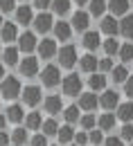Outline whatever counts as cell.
<instances>
[{
  "label": "cell",
  "mask_w": 133,
  "mask_h": 146,
  "mask_svg": "<svg viewBox=\"0 0 133 146\" xmlns=\"http://www.w3.org/2000/svg\"><path fill=\"white\" fill-rule=\"evenodd\" d=\"M75 142H77V146L88 144V133H86V130H81V133H75Z\"/></svg>",
  "instance_id": "cell-41"
},
{
  "label": "cell",
  "mask_w": 133,
  "mask_h": 146,
  "mask_svg": "<svg viewBox=\"0 0 133 146\" xmlns=\"http://www.w3.org/2000/svg\"><path fill=\"white\" fill-rule=\"evenodd\" d=\"M72 2H77V5L81 7V5H86V2H90V0H72Z\"/></svg>",
  "instance_id": "cell-50"
},
{
  "label": "cell",
  "mask_w": 133,
  "mask_h": 146,
  "mask_svg": "<svg viewBox=\"0 0 133 146\" xmlns=\"http://www.w3.org/2000/svg\"><path fill=\"white\" fill-rule=\"evenodd\" d=\"M88 23H90V16H88L86 11H77L75 16H72L70 27H75L77 32H86V29H88Z\"/></svg>",
  "instance_id": "cell-15"
},
{
  "label": "cell",
  "mask_w": 133,
  "mask_h": 146,
  "mask_svg": "<svg viewBox=\"0 0 133 146\" xmlns=\"http://www.w3.org/2000/svg\"><path fill=\"white\" fill-rule=\"evenodd\" d=\"M97 65H99V61H97V56H93V54H86V56L79 58V70H81V72L93 74L97 70Z\"/></svg>",
  "instance_id": "cell-14"
},
{
  "label": "cell",
  "mask_w": 133,
  "mask_h": 146,
  "mask_svg": "<svg viewBox=\"0 0 133 146\" xmlns=\"http://www.w3.org/2000/svg\"><path fill=\"white\" fill-rule=\"evenodd\" d=\"M57 137H59V142H61V144L72 142V139H75V130H72V126H70V124L61 126V128H59V133H57Z\"/></svg>",
  "instance_id": "cell-28"
},
{
  "label": "cell",
  "mask_w": 133,
  "mask_h": 146,
  "mask_svg": "<svg viewBox=\"0 0 133 146\" xmlns=\"http://www.w3.org/2000/svg\"><path fill=\"white\" fill-rule=\"evenodd\" d=\"M18 38V29L14 23H2L0 27V40H7V43H14Z\"/></svg>",
  "instance_id": "cell-13"
},
{
  "label": "cell",
  "mask_w": 133,
  "mask_h": 146,
  "mask_svg": "<svg viewBox=\"0 0 133 146\" xmlns=\"http://www.w3.org/2000/svg\"><path fill=\"white\" fill-rule=\"evenodd\" d=\"M41 124H43L41 112H29V115H25V128H27V130H41Z\"/></svg>",
  "instance_id": "cell-24"
},
{
  "label": "cell",
  "mask_w": 133,
  "mask_h": 146,
  "mask_svg": "<svg viewBox=\"0 0 133 146\" xmlns=\"http://www.w3.org/2000/svg\"><path fill=\"white\" fill-rule=\"evenodd\" d=\"M59 146H61V144H59Z\"/></svg>",
  "instance_id": "cell-56"
},
{
  "label": "cell",
  "mask_w": 133,
  "mask_h": 146,
  "mask_svg": "<svg viewBox=\"0 0 133 146\" xmlns=\"http://www.w3.org/2000/svg\"><path fill=\"white\" fill-rule=\"evenodd\" d=\"M111 79H113L115 83H124V81L129 79V70H126V65H115L113 70H111Z\"/></svg>",
  "instance_id": "cell-27"
},
{
  "label": "cell",
  "mask_w": 133,
  "mask_h": 146,
  "mask_svg": "<svg viewBox=\"0 0 133 146\" xmlns=\"http://www.w3.org/2000/svg\"><path fill=\"white\" fill-rule=\"evenodd\" d=\"M20 61V50L18 47H7L5 52H2V65L7 63V65H16Z\"/></svg>",
  "instance_id": "cell-23"
},
{
  "label": "cell",
  "mask_w": 133,
  "mask_h": 146,
  "mask_svg": "<svg viewBox=\"0 0 133 146\" xmlns=\"http://www.w3.org/2000/svg\"><path fill=\"white\" fill-rule=\"evenodd\" d=\"M70 146H77V144H70Z\"/></svg>",
  "instance_id": "cell-54"
},
{
  "label": "cell",
  "mask_w": 133,
  "mask_h": 146,
  "mask_svg": "<svg viewBox=\"0 0 133 146\" xmlns=\"http://www.w3.org/2000/svg\"><path fill=\"white\" fill-rule=\"evenodd\" d=\"M115 119H117L115 115H111V112H104V115L99 117V121H97V124H99V130H102V133L113 130V128H115Z\"/></svg>",
  "instance_id": "cell-26"
},
{
  "label": "cell",
  "mask_w": 133,
  "mask_h": 146,
  "mask_svg": "<svg viewBox=\"0 0 133 146\" xmlns=\"http://www.w3.org/2000/svg\"><path fill=\"white\" fill-rule=\"evenodd\" d=\"M97 68H99V70H102V74H104V72H111L115 65H113V61L106 56V58H99V65H97Z\"/></svg>",
  "instance_id": "cell-40"
},
{
  "label": "cell",
  "mask_w": 133,
  "mask_h": 146,
  "mask_svg": "<svg viewBox=\"0 0 133 146\" xmlns=\"http://www.w3.org/2000/svg\"><path fill=\"white\" fill-rule=\"evenodd\" d=\"M99 45H102V40H99V34H97V32H86V34H84V47H86V50L93 52Z\"/></svg>",
  "instance_id": "cell-25"
},
{
  "label": "cell",
  "mask_w": 133,
  "mask_h": 146,
  "mask_svg": "<svg viewBox=\"0 0 133 146\" xmlns=\"http://www.w3.org/2000/svg\"><path fill=\"white\" fill-rule=\"evenodd\" d=\"M104 146H124V142L120 137H108V139H104Z\"/></svg>",
  "instance_id": "cell-45"
},
{
  "label": "cell",
  "mask_w": 133,
  "mask_h": 146,
  "mask_svg": "<svg viewBox=\"0 0 133 146\" xmlns=\"http://www.w3.org/2000/svg\"><path fill=\"white\" fill-rule=\"evenodd\" d=\"M106 11V0H90V14L93 16H104Z\"/></svg>",
  "instance_id": "cell-35"
},
{
  "label": "cell",
  "mask_w": 133,
  "mask_h": 146,
  "mask_svg": "<svg viewBox=\"0 0 133 146\" xmlns=\"http://www.w3.org/2000/svg\"><path fill=\"white\" fill-rule=\"evenodd\" d=\"M88 142H93L95 146H99L104 142V135H102V130H88Z\"/></svg>",
  "instance_id": "cell-39"
},
{
  "label": "cell",
  "mask_w": 133,
  "mask_h": 146,
  "mask_svg": "<svg viewBox=\"0 0 133 146\" xmlns=\"http://www.w3.org/2000/svg\"><path fill=\"white\" fill-rule=\"evenodd\" d=\"M20 90H23V86H20V81L16 76H7V79L0 81V97L7 99V101L20 97Z\"/></svg>",
  "instance_id": "cell-1"
},
{
  "label": "cell",
  "mask_w": 133,
  "mask_h": 146,
  "mask_svg": "<svg viewBox=\"0 0 133 146\" xmlns=\"http://www.w3.org/2000/svg\"><path fill=\"white\" fill-rule=\"evenodd\" d=\"M20 99L25 106H38L41 104V88L38 86H25L20 90Z\"/></svg>",
  "instance_id": "cell-5"
},
{
  "label": "cell",
  "mask_w": 133,
  "mask_h": 146,
  "mask_svg": "<svg viewBox=\"0 0 133 146\" xmlns=\"http://www.w3.org/2000/svg\"><path fill=\"white\" fill-rule=\"evenodd\" d=\"M70 2L72 0H52V9H54V14H59V16H65L68 11H70Z\"/></svg>",
  "instance_id": "cell-31"
},
{
  "label": "cell",
  "mask_w": 133,
  "mask_h": 146,
  "mask_svg": "<svg viewBox=\"0 0 133 146\" xmlns=\"http://www.w3.org/2000/svg\"><path fill=\"white\" fill-rule=\"evenodd\" d=\"M16 20H18V25H29V23L34 20L32 7H27V5H20L18 9H16Z\"/></svg>",
  "instance_id": "cell-20"
},
{
  "label": "cell",
  "mask_w": 133,
  "mask_h": 146,
  "mask_svg": "<svg viewBox=\"0 0 133 146\" xmlns=\"http://www.w3.org/2000/svg\"><path fill=\"white\" fill-rule=\"evenodd\" d=\"M50 5H52V0H34V7H38L41 11H43V9H47Z\"/></svg>",
  "instance_id": "cell-46"
},
{
  "label": "cell",
  "mask_w": 133,
  "mask_h": 146,
  "mask_svg": "<svg viewBox=\"0 0 133 146\" xmlns=\"http://www.w3.org/2000/svg\"><path fill=\"white\" fill-rule=\"evenodd\" d=\"M88 86H90V90L93 92H104V88H106V76L99 72V74H90V79H88Z\"/></svg>",
  "instance_id": "cell-22"
},
{
  "label": "cell",
  "mask_w": 133,
  "mask_h": 146,
  "mask_svg": "<svg viewBox=\"0 0 133 146\" xmlns=\"http://www.w3.org/2000/svg\"><path fill=\"white\" fill-rule=\"evenodd\" d=\"M0 27H2V11H0Z\"/></svg>",
  "instance_id": "cell-51"
},
{
  "label": "cell",
  "mask_w": 133,
  "mask_h": 146,
  "mask_svg": "<svg viewBox=\"0 0 133 146\" xmlns=\"http://www.w3.org/2000/svg\"><path fill=\"white\" fill-rule=\"evenodd\" d=\"M120 139L122 142H133V126L131 124H124L120 130Z\"/></svg>",
  "instance_id": "cell-38"
},
{
  "label": "cell",
  "mask_w": 133,
  "mask_h": 146,
  "mask_svg": "<svg viewBox=\"0 0 133 146\" xmlns=\"http://www.w3.org/2000/svg\"><path fill=\"white\" fill-rule=\"evenodd\" d=\"M102 32L108 34V36H115L120 32V23L115 20V16H104L102 18Z\"/></svg>",
  "instance_id": "cell-17"
},
{
  "label": "cell",
  "mask_w": 133,
  "mask_h": 146,
  "mask_svg": "<svg viewBox=\"0 0 133 146\" xmlns=\"http://www.w3.org/2000/svg\"><path fill=\"white\" fill-rule=\"evenodd\" d=\"M32 146H47V137L41 133V135H34L32 137Z\"/></svg>",
  "instance_id": "cell-43"
},
{
  "label": "cell",
  "mask_w": 133,
  "mask_h": 146,
  "mask_svg": "<svg viewBox=\"0 0 133 146\" xmlns=\"http://www.w3.org/2000/svg\"><path fill=\"white\" fill-rule=\"evenodd\" d=\"M5 124H7V117H5V115H2V112H0V130H2V128H5Z\"/></svg>",
  "instance_id": "cell-48"
},
{
  "label": "cell",
  "mask_w": 133,
  "mask_h": 146,
  "mask_svg": "<svg viewBox=\"0 0 133 146\" xmlns=\"http://www.w3.org/2000/svg\"><path fill=\"white\" fill-rule=\"evenodd\" d=\"M32 23H34V29H36L38 34H45V32H50V29L54 27V20H52V16H50L47 11H41Z\"/></svg>",
  "instance_id": "cell-6"
},
{
  "label": "cell",
  "mask_w": 133,
  "mask_h": 146,
  "mask_svg": "<svg viewBox=\"0 0 133 146\" xmlns=\"http://www.w3.org/2000/svg\"><path fill=\"white\" fill-rule=\"evenodd\" d=\"M57 56H59V63H61V68H68V70H70V68L75 65L77 61H79V58H77L75 45H65V47H61V50L57 52Z\"/></svg>",
  "instance_id": "cell-3"
},
{
  "label": "cell",
  "mask_w": 133,
  "mask_h": 146,
  "mask_svg": "<svg viewBox=\"0 0 133 146\" xmlns=\"http://www.w3.org/2000/svg\"><path fill=\"white\" fill-rule=\"evenodd\" d=\"M20 2H27V0H20Z\"/></svg>",
  "instance_id": "cell-52"
},
{
  "label": "cell",
  "mask_w": 133,
  "mask_h": 146,
  "mask_svg": "<svg viewBox=\"0 0 133 146\" xmlns=\"http://www.w3.org/2000/svg\"><path fill=\"white\" fill-rule=\"evenodd\" d=\"M5 79V65H2V61H0V81Z\"/></svg>",
  "instance_id": "cell-49"
},
{
  "label": "cell",
  "mask_w": 133,
  "mask_h": 146,
  "mask_svg": "<svg viewBox=\"0 0 133 146\" xmlns=\"http://www.w3.org/2000/svg\"><path fill=\"white\" fill-rule=\"evenodd\" d=\"M63 94H68V97H77V94H81V79H79V74H68L65 79H63Z\"/></svg>",
  "instance_id": "cell-4"
},
{
  "label": "cell",
  "mask_w": 133,
  "mask_h": 146,
  "mask_svg": "<svg viewBox=\"0 0 133 146\" xmlns=\"http://www.w3.org/2000/svg\"><path fill=\"white\" fill-rule=\"evenodd\" d=\"M97 94L95 92H81L79 94V108L81 110H86V112H90V110H95L97 108Z\"/></svg>",
  "instance_id": "cell-10"
},
{
  "label": "cell",
  "mask_w": 133,
  "mask_h": 146,
  "mask_svg": "<svg viewBox=\"0 0 133 146\" xmlns=\"http://www.w3.org/2000/svg\"><path fill=\"white\" fill-rule=\"evenodd\" d=\"M18 50L20 52H34L36 50V36L32 34V32H25V34H20L18 36Z\"/></svg>",
  "instance_id": "cell-8"
},
{
  "label": "cell",
  "mask_w": 133,
  "mask_h": 146,
  "mask_svg": "<svg viewBox=\"0 0 133 146\" xmlns=\"http://www.w3.org/2000/svg\"><path fill=\"white\" fill-rule=\"evenodd\" d=\"M7 144H9V135L0 130V146H7Z\"/></svg>",
  "instance_id": "cell-47"
},
{
  "label": "cell",
  "mask_w": 133,
  "mask_h": 146,
  "mask_svg": "<svg viewBox=\"0 0 133 146\" xmlns=\"http://www.w3.org/2000/svg\"><path fill=\"white\" fill-rule=\"evenodd\" d=\"M79 124L88 133V130H93V128L97 126V119H95V115H84V117H79Z\"/></svg>",
  "instance_id": "cell-36"
},
{
  "label": "cell",
  "mask_w": 133,
  "mask_h": 146,
  "mask_svg": "<svg viewBox=\"0 0 133 146\" xmlns=\"http://www.w3.org/2000/svg\"><path fill=\"white\" fill-rule=\"evenodd\" d=\"M63 119H65L68 124L79 121V106H68V108L63 110Z\"/></svg>",
  "instance_id": "cell-33"
},
{
  "label": "cell",
  "mask_w": 133,
  "mask_h": 146,
  "mask_svg": "<svg viewBox=\"0 0 133 146\" xmlns=\"http://www.w3.org/2000/svg\"><path fill=\"white\" fill-rule=\"evenodd\" d=\"M129 0H108L106 2V7L113 11V16H124L126 11H129Z\"/></svg>",
  "instance_id": "cell-18"
},
{
  "label": "cell",
  "mask_w": 133,
  "mask_h": 146,
  "mask_svg": "<svg viewBox=\"0 0 133 146\" xmlns=\"http://www.w3.org/2000/svg\"><path fill=\"white\" fill-rule=\"evenodd\" d=\"M129 2H131V5H133V0H129Z\"/></svg>",
  "instance_id": "cell-53"
},
{
  "label": "cell",
  "mask_w": 133,
  "mask_h": 146,
  "mask_svg": "<svg viewBox=\"0 0 133 146\" xmlns=\"http://www.w3.org/2000/svg\"><path fill=\"white\" fill-rule=\"evenodd\" d=\"M36 50H38V54L43 56V58H52V56L57 54V43H54L52 38H43V40L36 45Z\"/></svg>",
  "instance_id": "cell-11"
},
{
  "label": "cell",
  "mask_w": 133,
  "mask_h": 146,
  "mask_svg": "<svg viewBox=\"0 0 133 146\" xmlns=\"http://www.w3.org/2000/svg\"><path fill=\"white\" fill-rule=\"evenodd\" d=\"M16 9V0H0V11H11Z\"/></svg>",
  "instance_id": "cell-42"
},
{
  "label": "cell",
  "mask_w": 133,
  "mask_h": 146,
  "mask_svg": "<svg viewBox=\"0 0 133 146\" xmlns=\"http://www.w3.org/2000/svg\"><path fill=\"white\" fill-rule=\"evenodd\" d=\"M54 36L59 38V40H68L70 38V34H72V27H70V23H63V20H59V23H54Z\"/></svg>",
  "instance_id": "cell-19"
},
{
  "label": "cell",
  "mask_w": 133,
  "mask_h": 146,
  "mask_svg": "<svg viewBox=\"0 0 133 146\" xmlns=\"http://www.w3.org/2000/svg\"><path fill=\"white\" fill-rule=\"evenodd\" d=\"M115 117H117V119H122L124 124H131V119H133V104H131V101H129V104H120Z\"/></svg>",
  "instance_id": "cell-21"
},
{
  "label": "cell",
  "mask_w": 133,
  "mask_h": 146,
  "mask_svg": "<svg viewBox=\"0 0 133 146\" xmlns=\"http://www.w3.org/2000/svg\"><path fill=\"white\" fill-rule=\"evenodd\" d=\"M124 92H126V97L133 99V76H129V79L124 81Z\"/></svg>",
  "instance_id": "cell-44"
},
{
  "label": "cell",
  "mask_w": 133,
  "mask_h": 146,
  "mask_svg": "<svg viewBox=\"0 0 133 146\" xmlns=\"http://www.w3.org/2000/svg\"><path fill=\"white\" fill-rule=\"evenodd\" d=\"M41 81L45 88H57L61 83V72H59L57 65H45L43 72H41Z\"/></svg>",
  "instance_id": "cell-2"
},
{
  "label": "cell",
  "mask_w": 133,
  "mask_h": 146,
  "mask_svg": "<svg viewBox=\"0 0 133 146\" xmlns=\"http://www.w3.org/2000/svg\"><path fill=\"white\" fill-rule=\"evenodd\" d=\"M41 130H43V135H45V137L57 135V133H59V124L54 121V119H45V121L41 124Z\"/></svg>",
  "instance_id": "cell-32"
},
{
  "label": "cell",
  "mask_w": 133,
  "mask_h": 146,
  "mask_svg": "<svg viewBox=\"0 0 133 146\" xmlns=\"http://www.w3.org/2000/svg\"><path fill=\"white\" fill-rule=\"evenodd\" d=\"M9 142L16 144V146H25V142H27V133H25V128H16V130H11Z\"/></svg>",
  "instance_id": "cell-30"
},
{
  "label": "cell",
  "mask_w": 133,
  "mask_h": 146,
  "mask_svg": "<svg viewBox=\"0 0 133 146\" xmlns=\"http://www.w3.org/2000/svg\"><path fill=\"white\" fill-rule=\"evenodd\" d=\"M18 70H20L23 76H36L38 74V61L34 56H25V58L18 63Z\"/></svg>",
  "instance_id": "cell-7"
},
{
  "label": "cell",
  "mask_w": 133,
  "mask_h": 146,
  "mask_svg": "<svg viewBox=\"0 0 133 146\" xmlns=\"http://www.w3.org/2000/svg\"><path fill=\"white\" fill-rule=\"evenodd\" d=\"M120 58L124 61V63H129V61H133V43H124V45H120Z\"/></svg>",
  "instance_id": "cell-34"
},
{
  "label": "cell",
  "mask_w": 133,
  "mask_h": 146,
  "mask_svg": "<svg viewBox=\"0 0 133 146\" xmlns=\"http://www.w3.org/2000/svg\"><path fill=\"white\" fill-rule=\"evenodd\" d=\"M102 47H104V52H106L108 56H113L115 52H120V43H117L113 36L108 38V40H104V45H102Z\"/></svg>",
  "instance_id": "cell-37"
},
{
  "label": "cell",
  "mask_w": 133,
  "mask_h": 146,
  "mask_svg": "<svg viewBox=\"0 0 133 146\" xmlns=\"http://www.w3.org/2000/svg\"><path fill=\"white\" fill-rule=\"evenodd\" d=\"M120 34L126 38H133V16H124L120 23Z\"/></svg>",
  "instance_id": "cell-29"
},
{
  "label": "cell",
  "mask_w": 133,
  "mask_h": 146,
  "mask_svg": "<svg viewBox=\"0 0 133 146\" xmlns=\"http://www.w3.org/2000/svg\"><path fill=\"white\" fill-rule=\"evenodd\" d=\"M5 117H7V121H11V124H20V121L25 119V110H23V106H18V104H11V106L7 108V112H5Z\"/></svg>",
  "instance_id": "cell-12"
},
{
  "label": "cell",
  "mask_w": 133,
  "mask_h": 146,
  "mask_svg": "<svg viewBox=\"0 0 133 146\" xmlns=\"http://www.w3.org/2000/svg\"><path fill=\"white\" fill-rule=\"evenodd\" d=\"M99 104H102L106 110H113V108L120 106V94H117L115 90H104L102 97H99Z\"/></svg>",
  "instance_id": "cell-9"
},
{
  "label": "cell",
  "mask_w": 133,
  "mask_h": 146,
  "mask_svg": "<svg viewBox=\"0 0 133 146\" xmlns=\"http://www.w3.org/2000/svg\"><path fill=\"white\" fill-rule=\"evenodd\" d=\"M131 146H133V142H131Z\"/></svg>",
  "instance_id": "cell-55"
},
{
  "label": "cell",
  "mask_w": 133,
  "mask_h": 146,
  "mask_svg": "<svg viewBox=\"0 0 133 146\" xmlns=\"http://www.w3.org/2000/svg\"><path fill=\"white\" fill-rule=\"evenodd\" d=\"M43 108H45V112H47V115H59V112H61V97H57V94L45 97Z\"/></svg>",
  "instance_id": "cell-16"
}]
</instances>
